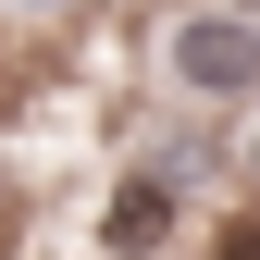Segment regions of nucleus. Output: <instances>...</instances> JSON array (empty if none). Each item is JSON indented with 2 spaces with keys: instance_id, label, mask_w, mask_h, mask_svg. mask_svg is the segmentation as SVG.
I'll list each match as a JSON object with an SVG mask.
<instances>
[{
  "instance_id": "nucleus-3",
  "label": "nucleus",
  "mask_w": 260,
  "mask_h": 260,
  "mask_svg": "<svg viewBox=\"0 0 260 260\" xmlns=\"http://www.w3.org/2000/svg\"><path fill=\"white\" fill-rule=\"evenodd\" d=\"M223 260H260V223H223Z\"/></svg>"
},
{
  "instance_id": "nucleus-2",
  "label": "nucleus",
  "mask_w": 260,
  "mask_h": 260,
  "mask_svg": "<svg viewBox=\"0 0 260 260\" xmlns=\"http://www.w3.org/2000/svg\"><path fill=\"white\" fill-rule=\"evenodd\" d=\"M161 223H174V186H161V174H137V186L112 199V248H161Z\"/></svg>"
},
{
  "instance_id": "nucleus-1",
  "label": "nucleus",
  "mask_w": 260,
  "mask_h": 260,
  "mask_svg": "<svg viewBox=\"0 0 260 260\" xmlns=\"http://www.w3.org/2000/svg\"><path fill=\"white\" fill-rule=\"evenodd\" d=\"M174 75L186 87H260V25H174Z\"/></svg>"
}]
</instances>
